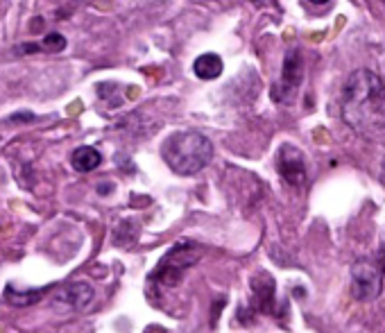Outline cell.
<instances>
[{"mask_svg": "<svg viewBox=\"0 0 385 333\" xmlns=\"http://www.w3.org/2000/svg\"><path fill=\"white\" fill-rule=\"evenodd\" d=\"M381 179H383V184H385V161H383V170H381Z\"/></svg>", "mask_w": 385, "mask_h": 333, "instance_id": "cell-13", "label": "cell"}, {"mask_svg": "<svg viewBox=\"0 0 385 333\" xmlns=\"http://www.w3.org/2000/svg\"><path fill=\"white\" fill-rule=\"evenodd\" d=\"M57 300L71 304V306H75V309H84V306L93 300V290L87 284H71V286H64L62 290H59Z\"/></svg>", "mask_w": 385, "mask_h": 333, "instance_id": "cell-9", "label": "cell"}, {"mask_svg": "<svg viewBox=\"0 0 385 333\" xmlns=\"http://www.w3.org/2000/svg\"><path fill=\"white\" fill-rule=\"evenodd\" d=\"M161 155L177 175H195L209 166L213 145L200 132H175L166 139Z\"/></svg>", "mask_w": 385, "mask_h": 333, "instance_id": "cell-2", "label": "cell"}, {"mask_svg": "<svg viewBox=\"0 0 385 333\" xmlns=\"http://www.w3.org/2000/svg\"><path fill=\"white\" fill-rule=\"evenodd\" d=\"M195 261H198V256H188V259H182V247H177V250H173L164 261H161V266L152 275V281L161 279V284H164V286L166 284H175V281L182 277V272Z\"/></svg>", "mask_w": 385, "mask_h": 333, "instance_id": "cell-6", "label": "cell"}, {"mask_svg": "<svg viewBox=\"0 0 385 333\" xmlns=\"http://www.w3.org/2000/svg\"><path fill=\"white\" fill-rule=\"evenodd\" d=\"M277 170L281 179L288 184V186H299L306 184V161H304V155L299 152L295 145L290 143H284L277 152Z\"/></svg>", "mask_w": 385, "mask_h": 333, "instance_id": "cell-5", "label": "cell"}, {"mask_svg": "<svg viewBox=\"0 0 385 333\" xmlns=\"http://www.w3.org/2000/svg\"><path fill=\"white\" fill-rule=\"evenodd\" d=\"M376 268H379V272H381V277H385V245L381 247V252H379V256H376Z\"/></svg>", "mask_w": 385, "mask_h": 333, "instance_id": "cell-12", "label": "cell"}, {"mask_svg": "<svg viewBox=\"0 0 385 333\" xmlns=\"http://www.w3.org/2000/svg\"><path fill=\"white\" fill-rule=\"evenodd\" d=\"M383 277L376 263L361 259L352 266V297L356 302H372L381 295Z\"/></svg>", "mask_w": 385, "mask_h": 333, "instance_id": "cell-3", "label": "cell"}, {"mask_svg": "<svg viewBox=\"0 0 385 333\" xmlns=\"http://www.w3.org/2000/svg\"><path fill=\"white\" fill-rule=\"evenodd\" d=\"M71 161L77 173H91V170H96L102 164V155L96 148H91V145H84V148H77L73 152Z\"/></svg>", "mask_w": 385, "mask_h": 333, "instance_id": "cell-10", "label": "cell"}, {"mask_svg": "<svg viewBox=\"0 0 385 333\" xmlns=\"http://www.w3.org/2000/svg\"><path fill=\"white\" fill-rule=\"evenodd\" d=\"M304 80V62L297 50H290L284 59V71H281V80L272 87V100L275 102H288L295 96L297 87Z\"/></svg>", "mask_w": 385, "mask_h": 333, "instance_id": "cell-4", "label": "cell"}, {"mask_svg": "<svg viewBox=\"0 0 385 333\" xmlns=\"http://www.w3.org/2000/svg\"><path fill=\"white\" fill-rule=\"evenodd\" d=\"M41 48L48 50V53H62V50L66 48V39L62 37V34L57 32H50L44 37V44H41Z\"/></svg>", "mask_w": 385, "mask_h": 333, "instance_id": "cell-11", "label": "cell"}, {"mask_svg": "<svg viewBox=\"0 0 385 333\" xmlns=\"http://www.w3.org/2000/svg\"><path fill=\"white\" fill-rule=\"evenodd\" d=\"M193 71L200 80H216L225 71V64H222V59L216 53H204L195 59Z\"/></svg>", "mask_w": 385, "mask_h": 333, "instance_id": "cell-8", "label": "cell"}, {"mask_svg": "<svg viewBox=\"0 0 385 333\" xmlns=\"http://www.w3.org/2000/svg\"><path fill=\"white\" fill-rule=\"evenodd\" d=\"M252 293L256 309L263 313H275V279L268 272H259L252 279Z\"/></svg>", "mask_w": 385, "mask_h": 333, "instance_id": "cell-7", "label": "cell"}, {"mask_svg": "<svg viewBox=\"0 0 385 333\" xmlns=\"http://www.w3.org/2000/svg\"><path fill=\"white\" fill-rule=\"evenodd\" d=\"M342 118L356 134L379 139L385 134V80L370 68L354 71L342 89Z\"/></svg>", "mask_w": 385, "mask_h": 333, "instance_id": "cell-1", "label": "cell"}]
</instances>
